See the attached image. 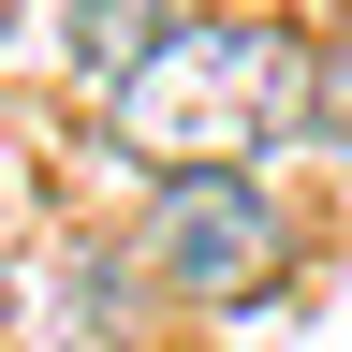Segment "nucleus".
I'll list each match as a JSON object with an SVG mask.
<instances>
[{
  "instance_id": "1",
  "label": "nucleus",
  "mask_w": 352,
  "mask_h": 352,
  "mask_svg": "<svg viewBox=\"0 0 352 352\" xmlns=\"http://www.w3.org/2000/svg\"><path fill=\"white\" fill-rule=\"evenodd\" d=\"M103 118H118V147L162 162V176H250L308 118V44L264 30V15H191V30H162L147 59L103 88Z\"/></svg>"
},
{
  "instance_id": "2",
  "label": "nucleus",
  "mask_w": 352,
  "mask_h": 352,
  "mask_svg": "<svg viewBox=\"0 0 352 352\" xmlns=\"http://www.w3.org/2000/svg\"><path fill=\"white\" fill-rule=\"evenodd\" d=\"M279 250H294V220L264 176H162V206H147V279L162 294H191V308H235L279 279Z\"/></svg>"
},
{
  "instance_id": "3",
  "label": "nucleus",
  "mask_w": 352,
  "mask_h": 352,
  "mask_svg": "<svg viewBox=\"0 0 352 352\" xmlns=\"http://www.w3.org/2000/svg\"><path fill=\"white\" fill-rule=\"evenodd\" d=\"M162 30H191V0H74V59H103V88L147 59Z\"/></svg>"
},
{
  "instance_id": "4",
  "label": "nucleus",
  "mask_w": 352,
  "mask_h": 352,
  "mask_svg": "<svg viewBox=\"0 0 352 352\" xmlns=\"http://www.w3.org/2000/svg\"><path fill=\"white\" fill-rule=\"evenodd\" d=\"M308 132H338V147H352V30L308 59Z\"/></svg>"
},
{
  "instance_id": "5",
  "label": "nucleus",
  "mask_w": 352,
  "mask_h": 352,
  "mask_svg": "<svg viewBox=\"0 0 352 352\" xmlns=\"http://www.w3.org/2000/svg\"><path fill=\"white\" fill-rule=\"evenodd\" d=\"M308 15H352V0H308Z\"/></svg>"
}]
</instances>
